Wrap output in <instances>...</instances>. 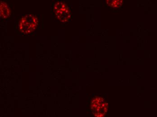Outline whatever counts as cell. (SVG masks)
<instances>
[{"mask_svg":"<svg viewBox=\"0 0 157 117\" xmlns=\"http://www.w3.org/2000/svg\"><path fill=\"white\" fill-rule=\"evenodd\" d=\"M1 16L3 18H8L10 15V10L8 5L5 2H2L1 3Z\"/></svg>","mask_w":157,"mask_h":117,"instance_id":"277c9868","label":"cell"},{"mask_svg":"<svg viewBox=\"0 0 157 117\" xmlns=\"http://www.w3.org/2000/svg\"><path fill=\"white\" fill-rule=\"evenodd\" d=\"M108 104L101 97H96L92 100L90 108L95 117H104L108 111Z\"/></svg>","mask_w":157,"mask_h":117,"instance_id":"7a4b0ae2","label":"cell"},{"mask_svg":"<svg viewBox=\"0 0 157 117\" xmlns=\"http://www.w3.org/2000/svg\"><path fill=\"white\" fill-rule=\"evenodd\" d=\"M66 8H67V6L66 4L61 1L56 2L54 5V9L55 10L56 13Z\"/></svg>","mask_w":157,"mask_h":117,"instance_id":"5b68a950","label":"cell"},{"mask_svg":"<svg viewBox=\"0 0 157 117\" xmlns=\"http://www.w3.org/2000/svg\"><path fill=\"white\" fill-rule=\"evenodd\" d=\"M38 20L37 17L31 14H29L21 20L19 24L21 32L24 34H29L32 33L37 27Z\"/></svg>","mask_w":157,"mask_h":117,"instance_id":"6da1fadb","label":"cell"},{"mask_svg":"<svg viewBox=\"0 0 157 117\" xmlns=\"http://www.w3.org/2000/svg\"><path fill=\"white\" fill-rule=\"evenodd\" d=\"M56 17L58 20L63 22H66L70 19L71 14L68 9L66 8L61 11L56 12Z\"/></svg>","mask_w":157,"mask_h":117,"instance_id":"3957f363","label":"cell"},{"mask_svg":"<svg viewBox=\"0 0 157 117\" xmlns=\"http://www.w3.org/2000/svg\"><path fill=\"white\" fill-rule=\"evenodd\" d=\"M107 3L109 4V6H111L112 8H117L120 7L122 5L123 1H108Z\"/></svg>","mask_w":157,"mask_h":117,"instance_id":"8992f818","label":"cell"}]
</instances>
